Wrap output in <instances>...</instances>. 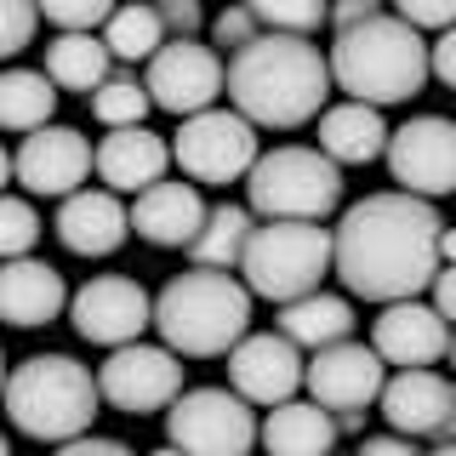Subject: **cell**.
I'll list each match as a JSON object with an SVG mask.
<instances>
[{
  "label": "cell",
  "mask_w": 456,
  "mask_h": 456,
  "mask_svg": "<svg viewBox=\"0 0 456 456\" xmlns=\"http://www.w3.org/2000/svg\"><path fill=\"white\" fill-rule=\"evenodd\" d=\"M331 234H337V280L365 303L417 297L445 268V256H439L445 223H439L434 200L411 189L354 200Z\"/></svg>",
  "instance_id": "obj_1"
},
{
  "label": "cell",
  "mask_w": 456,
  "mask_h": 456,
  "mask_svg": "<svg viewBox=\"0 0 456 456\" xmlns=\"http://www.w3.org/2000/svg\"><path fill=\"white\" fill-rule=\"evenodd\" d=\"M331 52H320L308 35L263 28L251 46L228 57V103L268 132L308 126L320 103L331 97Z\"/></svg>",
  "instance_id": "obj_2"
},
{
  "label": "cell",
  "mask_w": 456,
  "mask_h": 456,
  "mask_svg": "<svg viewBox=\"0 0 456 456\" xmlns=\"http://www.w3.org/2000/svg\"><path fill=\"white\" fill-rule=\"evenodd\" d=\"M434 75V52H428L422 28L399 12H377V18L337 28L331 46V80L337 92L360 97V103H405L422 92V80Z\"/></svg>",
  "instance_id": "obj_3"
},
{
  "label": "cell",
  "mask_w": 456,
  "mask_h": 456,
  "mask_svg": "<svg viewBox=\"0 0 456 456\" xmlns=\"http://www.w3.org/2000/svg\"><path fill=\"white\" fill-rule=\"evenodd\" d=\"M251 285H240L228 268H189L171 274L154 297V331L189 360H217L251 331Z\"/></svg>",
  "instance_id": "obj_4"
},
{
  "label": "cell",
  "mask_w": 456,
  "mask_h": 456,
  "mask_svg": "<svg viewBox=\"0 0 456 456\" xmlns=\"http://www.w3.org/2000/svg\"><path fill=\"white\" fill-rule=\"evenodd\" d=\"M103 399V382L92 377V365L69 360V354H35L12 370L6 382V411L18 422V434L40 439V445H69L86 434Z\"/></svg>",
  "instance_id": "obj_5"
},
{
  "label": "cell",
  "mask_w": 456,
  "mask_h": 456,
  "mask_svg": "<svg viewBox=\"0 0 456 456\" xmlns=\"http://www.w3.org/2000/svg\"><path fill=\"white\" fill-rule=\"evenodd\" d=\"M240 274L268 303H291L303 291H320V280L337 274V234L308 217H263V228H251Z\"/></svg>",
  "instance_id": "obj_6"
},
{
  "label": "cell",
  "mask_w": 456,
  "mask_h": 456,
  "mask_svg": "<svg viewBox=\"0 0 456 456\" xmlns=\"http://www.w3.org/2000/svg\"><path fill=\"white\" fill-rule=\"evenodd\" d=\"M342 200V166L325 149H303V142H285V149L256 154V166L246 171V206L256 217H308L325 223Z\"/></svg>",
  "instance_id": "obj_7"
},
{
  "label": "cell",
  "mask_w": 456,
  "mask_h": 456,
  "mask_svg": "<svg viewBox=\"0 0 456 456\" xmlns=\"http://www.w3.org/2000/svg\"><path fill=\"white\" fill-rule=\"evenodd\" d=\"M171 154H177L183 177L211 183V189H228V183H246V171L256 166V120H246L240 109H200L177 126L171 137Z\"/></svg>",
  "instance_id": "obj_8"
},
{
  "label": "cell",
  "mask_w": 456,
  "mask_h": 456,
  "mask_svg": "<svg viewBox=\"0 0 456 456\" xmlns=\"http://www.w3.org/2000/svg\"><path fill=\"white\" fill-rule=\"evenodd\" d=\"M166 439L200 456H246L263 439V428L240 388H189L166 405Z\"/></svg>",
  "instance_id": "obj_9"
},
{
  "label": "cell",
  "mask_w": 456,
  "mask_h": 456,
  "mask_svg": "<svg viewBox=\"0 0 456 456\" xmlns=\"http://www.w3.org/2000/svg\"><path fill=\"white\" fill-rule=\"evenodd\" d=\"M142 86H149L154 109L189 120V114L211 109L228 92V63H223L217 46H200L194 35H171L166 46L149 57V75H142Z\"/></svg>",
  "instance_id": "obj_10"
},
{
  "label": "cell",
  "mask_w": 456,
  "mask_h": 456,
  "mask_svg": "<svg viewBox=\"0 0 456 456\" xmlns=\"http://www.w3.org/2000/svg\"><path fill=\"white\" fill-rule=\"evenodd\" d=\"M97 382H103V399L120 417H154L171 399L183 394V354L171 348H149V342H120L103 365H97Z\"/></svg>",
  "instance_id": "obj_11"
},
{
  "label": "cell",
  "mask_w": 456,
  "mask_h": 456,
  "mask_svg": "<svg viewBox=\"0 0 456 456\" xmlns=\"http://www.w3.org/2000/svg\"><path fill=\"white\" fill-rule=\"evenodd\" d=\"M388 171L411 194H456V120L445 114H417L388 137Z\"/></svg>",
  "instance_id": "obj_12"
},
{
  "label": "cell",
  "mask_w": 456,
  "mask_h": 456,
  "mask_svg": "<svg viewBox=\"0 0 456 456\" xmlns=\"http://www.w3.org/2000/svg\"><path fill=\"white\" fill-rule=\"evenodd\" d=\"M69 320H75V331L86 342L120 348V342H137L154 325V297L142 291L137 280H126V274H97V280H86L75 291Z\"/></svg>",
  "instance_id": "obj_13"
},
{
  "label": "cell",
  "mask_w": 456,
  "mask_h": 456,
  "mask_svg": "<svg viewBox=\"0 0 456 456\" xmlns=\"http://www.w3.org/2000/svg\"><path fill=\"white\" fill-rule=\"evenodd\" d=\"M92 171H97V149L75 126H40V132H28L18 142V154H12V177L40 200H69Z\"/></svg>",
  "instance_id": "obj_14"
},
{
  "label": "cell",
  "mask_w": 456,
  "mask_h": 456,
  "mask_svg": "<svg viewBox=\"0 0 456 456\" xmlns=\"http://www.w3.org/2000/svg\"><path fill=\"white\" fill-rule=\"evenodd\" d=\"M228 382L251 399V405H280L308 382L303 342H291L285 331H246L228 348Z\"/></svg>",
  "instance_id": "obj_15"
},
{
  "label": "cell",
  "mask_w": 456,
  "mask_h": 456,
  "mask_svg": "<svg viewBox=\"0 0 456 456\" xmlns=\"http://www.w3.org/2000/svg\"><path fill=\"white\" fill-rule=\"evenodd\" d=\"M382 382H388V360L377 354V342H325L308 360V394L331 411H365L382 399Z\"/></svg>",
  "instance_id": "obj_16"
},
{
  "label": "cell",
  "mask_w": 456,
  "mask_h": 456,
  "mask_svg": "<svg viewBox=\"0 0 456 456\" xmlns=\"http://www.w3.org/2000/svg\"><path fill=\"white\" fill-rule=\"evenodd\" d=\"M370 342L388 365H439L451 354V320L434 303H417V297H399V303H382V320L370 325Z\"/></svg>",
  "instance_id": "obj_17"
},
{
  "label": "cell",
  "mask_w": 456,
  "mask_h": 456,
  "mask_svg": "<svg viewBox=\"0 0 456 456\" xmlns=\"http://www.w3.org/2000/svg\"><path fill=\"white\" fill-rule=\"evenodd\" d=\"M451 399H456V382H445L434 365H399V377L382 382V417L388 428L411 439H439L451 422Z\"/></svg>",
  "instance_id": "obj_18"
},
{
  "label": "cell",
  "mask_w": 456,
  "mask_h": 456,
  "mask_svg": "<svg viewBox=\"0 0 456 456\" xmlns=\"http://www.w3.org/2000/svg\"><path fill=\"white\" fill-rule=\"evenodd\" d=\"M206 200H200V189H194V177L189 183H171V177H160V183H149L142 194H132V228L149 246H160V251H189V240L206 228Z\"/></svg>",
  "instance_id": "obj_19"
},
{
  "label": "cell",
  "mask_w": 456,
  "mask_h": 456,
  "mask_svg": "<svg viewBox=\"0 0 456 456\" xmlns=\"http://www.w3.org/2000/svg\"><path fill=\"white\" fill-rule=\"evenodd\" d=\"M132 234V206H120V189H75L57 206V240L75 256H109Z\"/></svg>",
  "instance_id": "obj_20"
},
{
  "label": "cell",
  "mask_w": 456,
  "mask_h": 456,
  "mask_svg": "<svg viewBox=\"0 0 456 456\" xmlns=\"http://www.w3.org/2000/svg\"><path fill=\"white\" fill-rule=\"evenodd\" d=\"M75 297H69L63 274L40 256H6L0 268V314H6L18 331H35V325H52Z\"/></svg>",
  "instance_id": "obj_21"
},
{
  "label": "cell",
  "mask_w": 456,
  "mask_h": 456,
  "mask_svg": "<svg viewBox=\"0 0 456 456\" xmlns=\"http://www.w3.org/2000/svg\"><path fill=\"white\" fill-rule=\"evenodd\" d=\"M171 160H177L171 142L154 137L149 126H109V137L97 142V177L120 194H142L149 183H160Z\"/></svg>",
  "instance_id": "obj_22"
},
{
  "label": "cell",
  "mask_w": 456,
  "mask_h": 456,
  "mask_svg": "<svg viewBox=\"0 0 456 456\" xmlns=\"http://www.w3.org/2000/svg\"><path fill=\"white\" fill-rule=\"evenodd\" d=\"M388 126H382L377 103H360V97H348V103L337 109H320V149L331 154L337 166H365L377 160V154H388Z\"/></svg>",
  "instance_id": "obj_23"
},
{
  "label": "cell",
  "mask_w": 456,
  "mask_h": 456,
  "mask_svg": "<svg viewBox=\"0 0 456 456\" xmlns=\"http://www.w3.org/2000/svg\"><path fill=\"white\" fill-rule=\"evenodd\" d=\"M337 417L331 405H320V399H280V405H268V422H263V445L274 456H325L337 445Z\"/></svg>",
  "instance_id": "obj_24"
},
{
  "label": "cell",
  "mask_w": 456,
  "mask_h": 456,
  "mask_svg": "<svg viewBox=\"0 0 456 456\" xmlns=\"http://www.w3.org/2000/svg\"><path fill=\"white\" fill-rule=\"evenodd\" d=\"M114 63H120V57L109 52V40L97 35V28H63V35L46 46V75L63 86V92L92 97L97 86L114 75Z\"/></svg>",
  "instance_id": "obj_25"
},
{
  "label": "cell",
  "mask_w": 456,
  "mask_h": 456,
  "mask_svg": "<svg viewBox=\"0 0 456 456\" xmlns=\"http://www.w3.org/2000/svg\"><path fill=\"white\" fill-rule=\"evenodd\" d=\"M274 325L314 354V348H325V342L354 337V303L348 297H331V291H303V297H291V303H280Z\"/></svg>",
  "instance_id": "obj_26"
},
{
  "label": "cell",
  "mask_w": 456,
  "mask_h": 456,
  "mask_svg": "<svg viewBox=\"0 0 456 456\" xmlns=\"http://www.w3.org/2000/svg\"><path fill=\"white\" fill-rule=\"evenodd\" d=\"M57 86L46 69H6L0 75V126L6 132H40V126H52V109H57Z\"/></svg>",
  "instance_id": "obj_27"
},
{
  "label": "cell",
  "mask_w": 456,
  "mask_h": 456,
  "mask_svg": "<svg viewBox=\"0 0 456 456\" xmlns=\"http://www.w3.org/2000/svg\"><path fill=\"white\" fill-rule=\"evenodd\" d=\"M251 228H256L251 206L217 200V206L206 211V228L189 240V256L200 268H240V256H246V246H251Z\"/></svg>",
  "instance_id": "obj_28"
},
{
  "label": "cell",
  "mask_w": 456,
  "mask_h": 456,
  "mask_svg": "<svg viewBox=\"0 0 456 456\" xmlns=\"http://www.w3.org/2000/svg\"><path fill=\"white\" fill-rule=\"evenodd\" d=\"M103 40H109V52L120 57V63H149V57L171 40V28H166L154 0H126V6H114V18L103 23Z\"/></svg>",
  "instance_id": "obj_29"
},
{
  "label": "cell",
  "mask_w": 456,
  "mask_h": 456,
  "mask_svg": "<svg viewBox=\"0 0 456 456\" xmlns=\"http://www.w3.org/2000/svg\"><path fill=\"white\" fill-rule=\"evenodd\" d=\"M149 109H154L149 86H142L137 75H126V69H114V75L92 92V114L103 126H142V120H149Z\"/></svg>",
  "instance_id": "obj_30"
},
{
  "label": "cell",
  "mask_w": 456,
  "mask_h": 456,
  "mask_svg": "<svg viewBox=\"0 0 456 456\" xmlns=\"http://www.w3.org/2000/svg\"><path fill=\"white\" fill-rule=\"evenodd\" d=\"M251 12L263 28H285V35H314L320 23H331V0H251Z\"/></svg>",
  "instance_id": "obj_31"
},
{
  "label": "cell",
  "mask_w": 456,
  "mask_h": 456,
  "mask_svg": "<svg viewBox=\"0 0 456 456\" xmlns=\"http://www.w3.org/2000/svg\"><path fill=\"white\" fill-rule=\"evenodd\" d=\"M35 240H40L35 206H28L23 194H12L6 206H0V251H6V256H28V251H35Z\"/></svg>",
  "instance_id": "obj_32"
},
{
  "label": "cell",
  "mask_w": 456,
  "mask_h": 456,
  "mask_svg": "<svg viewBox=\"0 0 456 456\" xmlns=\"http://www.w3.org/2000/svg\"><path fill=\"white\" fill-rule=\"evenodd\" d=\"M256 35H263V18L251 12V0H240V6H223L217 23H211V46H217L223 57H234L240 46H251Z\"/></svg>",
  "instance_id": "obj_33"
},
{
  "label": "cell",
  "mask_w": 456,
  "mask_h": 456,
  "mask_svg": "<svg viewBox=\"0 0 456 456\" xmlns=\"http://www.w3.org/2000/svg\"><path fill=\"white\" fill-rule=\"evenodd\" d=\"M114 6L120 0H40L46 23H57V28H103L114 18Z\"/></svg>",
  "instance_id": "obj_34"
},
{
  "label": "cell",
  "mask_w": 456,
  "mask_h": 456,
  "mask_svg": "<svg viewBox=\"0 0 456 456\" xmlns=\"http://www.w3.org/2000/svg\"><path fill=\"white\" fill-rule=\"evenodd\" d=\"M0 18H6L0 52H6V57H23L28 40H35V23L46 18V12H40V0H0Z\"/></svg>",
  "instance_id": "obj_35"
},
{
  "label": "cell",
  "mask_w": 456,
  "mask_h": 456,
  "mask_svg": "<svg viewBox=\"0 0 456 456\" xmlns=\"http://www.w3.org/2000/svg\"><path fill=\"white\" fill-rule=\"evenodd\" d=\"M399 18H411L417 28H451L456 23V0H394Z\"/></svg>",
  "instance_id": "obj_36"
},
{
  "label": "cell",
  "mask_w": 456,
  "mask_h": 456,
  "mask_svg": "<svg viewBox=\"0 0 456 456\" xmlns=\"http://www.w3.org/2000/svg\"><path fill=\"white\" fill-rule=\"evenodd\" d=\"M160 6V18L171 35H200V23H206V12H200V0H154Z\"/></svg>",
  "instance_id": "obj_37"
},
{
  "label": "cell",
  "mask_w": 456,
  "mask_h": 456,
  "mask_svg": "<svg viewBox=\"0 0 456 456\" xmlns=\"http://www.w3.org/2000/svg\"><path fill=\"white\" fill-rule=\"evenodd\" d=\"M57 451H63V456H126V439H103V434L86 428V434H75L69 445H57Z\"/></svg>",
  "instance_id": "obj_38"
},
{
  "label": "cell",
  "mask_w": 456,
  "mask_h": 456,
  "mask_svg": "<svg viewBox=\"0 0 456 456\" xmlns=\"http://www.w3.org/2000/svg\"><path fill=\"white\" fill-rule=\"evenodd\" d=\"M428 52H434V75H439V80H445L451 92H456V23H451L445 35H439L434 46H428Z\"/></svg>",
  "instance_id": "obj_39"
},
{
  "label": "cell",
  "mask_w": 456,
  "mask_h": 456,
  "mask_svg": "<svg viewBox=\"0 0 456 456\" xmlns=\"http://www.w3.org/2000/svg\"><path fill=\"white\" fill-rule=\"evenodd\" d=\"M382 0H331V28H354L365 18H377Z\"/></svg>",
  "instance_id": "obj_40"
},
{
  "label": "cell",
  "mask_w": 456,
  "mask_h": 456,
  "mask_svg": "<svg viewBox=\"0 0 456 456\" xmlns=\"http://www.w3.org/2000/svg\"><path fill=\"white\" fill-rule=\"evenodd\" d=\"M411 445H417V439L399 434V428H394V434H370V439H360L365 456H411Z\"/></svg>",
  "instance_id": "obj_41"
},
{
  "label": "cell",
  "mask_w": 456,
  "mask_h": 456,
  "mask_svg": "<svg viewBox=\"0 0 456 456\" xmlns=\"http://www.w3.org/2000/svg\"><path fill=\"white\" fill-rule=\"evenodd\" d=\"M434 308L456 325V263H445V268L434 274Z\"/></svg>",
  "instance_id": "obj_42"
},
{
  "label": "cell",
  "mask_w": 456,
  "mask_h": 456,
  "mask_svg": "<svg viewBox=\"0 0 456 456\" xmlns=\"http://www.w3.org/2000/svg\"><path fill=\"white\" fill-rule=\"evenodd\" d=\"M331 417H337L342 434H360V428H365V411H331Z\"/></svg>",
  "instance_id": "obj_43"
},
{
  "label": "cell",
  "mask_w": 456,
  "mask_h": 456,
  "mask_svg": "<svg viewBox=\"0 0 456 456\" xmlns=\"http://www.w3.org/2000/svg\"><path fill=\"white\" fill-rule=\"evenodd\" d=\"M439 256H445V263H456V228H445V234H439Z\"/></svg>",
  "instance_id": "obj_44"
},
{
  "label": "cell",
  "mask_w": 456,
  "mask_h": 456,
  "mask_svg": "<svg viewBox=\"0 0 456 456\" xmlns=\"http://www.w3.org/2000/svg\"><path fill=\"white\" fill-rule=\"evenodd\" d=\"M439 445L456 451V399H451V422H445V434H439Z\"/></svg>",
  "instance_id": "obj_45"
},
{
  "label": "cell",
  "mask_w": 456,
  "mask_h": 456,
  "mask_svg": "<svg viewBox=\"0 0 456 456\" xmlns=\"http://www.w3.org/2000/svg\"><path fill=\"white\" fill-rule=\"evenodd\" d=\"M451 365H456V337H451Z\"/></svg>",
  "instance_id": "obj_46"
}]
</instances>
